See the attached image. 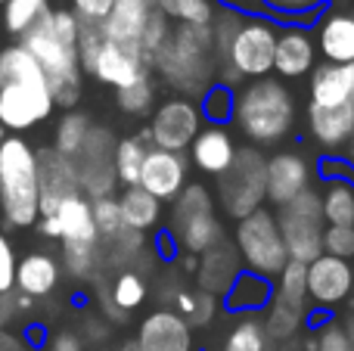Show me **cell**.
I'll return each instance as SVG.
<instances>
[{
	"mask_svg": "<svg viewBox=\"0 0 354 351\" xmlns=\"http://www.w3.org/2000/svg\"><path fill=\"white\" fill-rule=\"evenodd\" d=\"M93 221H97V234H100V246L103 243H112L115 236H122L124 221H122V211H118V199L115 196H106V199H93Z\"/></svg>",
	"mask_w": 354,
	"mask_h": 351,
	"instance_id": "cell-44",
	"label": "cell"
},
{
	"mask_svg": "<svg viewBox=\"0 0 354 351\" xmlns=\"http://www.w3.org/2000/svg\"><path fill=\"white\" fill-rule=\"evenodd\" d=\"M233 99H236V91L227 84H212L205 93H202L196 103H199L202 122L205 124H230L233 122Z\"/></svg>",
	"mask_w": 354,
	"mask_h": 351,
	"instance_id": "cell-39",
	"label": "cell"
},
{
	"mask_svg": "<svg viewBox=\"0 0 354 351\" xmlns=\"http://www.w3.org/2000/svg\"><path fill=\"white\" fill-rule=\"evenodd\" d=\"M189 159L187 153H171V149H149L140 171V187L156 196L162 205H171L189 184Z\"/></svg>",
	"mask_w": 354,
	"mask_h": 351,
	"instance_id": "cell-19",
	"label": "cell"
},
{
	"mask_svg": "<svg viewBox=\"0 0 354 351\" xmlns=\"http://www.w3.org/2000/svg\"><path fill=\"white\" fill-rule=\"evenodd\" d=\"M317 178L324 221L354 227V165L348 159H317Z\"/></svg>",
	"mask_w": 354,
	"mask_h": 351,
	"instance_id": "cell-16",
	"label": "cell"
},
{
	"mask_svg": "<svg viewBox=\"0 0 354 351\" xmlns=\"http://www.w3.org/2000/svg\"><path fill=\"white\" fill-rule=\"evenodd\" d=\"M62 265L47 252H31L16 265V290L25 298H47L59 286Z\"/></svg>",
	"mask_w": 354,
	"mask_h": 351,
	"instance_id": "cell-27",
	"label": "cell"
},
{
	"mask_svg": "<svg viewBox=\"0 0 354 351\" xmlns=\"http://www.w3.org/2000/svg\"><path fill=\"white\" fill-rule=\"evenodd\" d=\"M153 12H156L153 0H115L109 16L100 22V31H103L106 41H115V44H124V47L140 50L143 31H147Z\"/></svg>",
	"mask_w": 354,
	"mask_h": 351,
	"instance_id": "cell-25",
	"label": "cell"
},
{
	"mask_svg": "<svg viewBox=\"0 0 354 351\" xmlns=\"http://www.w3.org/2000/svg\"><path fill=\"white\" fill-rule=\"evenodd\" d=\"M81 68H84V75L97 78L100 84H106V87H115V91L131 87L134 81L153 75L149 59L140 53V50L124 47V44H115V41H106V37L97 44L93 56Z\"/></svg>",
	"mask_w": 354,
	"mask_h": 351,
	"instance_id": "cell-15",
	"label": "cell"
},
{
	"mask_svg": "<svg viewBox=\"0 0 354 351\" xmlns=\"http://www.w3.org/2000/svg\"><path fill=\"white\" fill-rule=\"evenodd\" d=\"M233 246H236L243 271L258 274L264 280H277L280 271L289 265V252L283 243L280 224H277L274 209H258L249 218L233 224Z\"/></svg>",
	"mask_w": 354,
	"mask_h": 351,
	"instance_id": "cell-9",
	"label": "cell"
},
{
	"mask_svg": "<svg viewBox=\"0 0 354 351\" xmlns=\"http://www.w3.org/2000/svg\"><path fill=\"white\" fill-rule=\"evenodd\" d=\"M50 351H84V339L78 333H72V330H62V333L53 336Z\"/></svg>",
	"mask_w": 354,
	"mask_h": 351,
	"instance_id": "cell-48",
	"label": "cell"
},
{
	"mask_svg": "<svg viewBox=\"0 0 354 351\" xmlns=\"http://www.w3.org/2000/svg\"><path fill=\"white\" fill-rule=\"evenodd\" d=\"M3 3H6V0H0V6H3Z\"/></svg>",
	"mask_w": 354,
	"mask_h": 351,
	"instance_id": "cell-55",
	"label": "cell"
},
{
	"mask_svg": "<svg viewBox=\"0 0 354 351\" xmlns=\"http://www.w3.org/2000/svg\"><path fill=\"white\" fill-rule=\"evenodd\" d=\"M37 178H41V218L56 211V205L72 196H81V184L72 159L59 155L53 146L37 153Z\"/></svg>",
	"mask_w": 354,
	"mask_h": 351,
	"instance_id": "cell-23",
	"label": "cell"
},
{
	"mask_svg": "<svg viewBox=\"0 0 354 351\" xmlns=\"http://www.w3.org/2000/svg\"><path fill=\"white\" fill-rule=\"evenodd\" d=\"M274 292L283 296L286 302L308 305V265L289 261V265L280 271V277L274 280Z\"/></svg>",
	"mask_w": 354,
	"mask_h": 351,
	"instance_id": "cell-43",
	"label": "cell"
},
{
	"mask_svg": "<svg viewBox=\"0 0 354 351\" xmlns=\"http://www.w3.org/2000/svg\"><path fill=\"white\" fill-rule=\"evenodd\" d=\"M0 215L16 230L35 227L41 218L37 149L16 134L0 143Z\"/></svg>",
	"mask_w": 354,
	"mask_h": 351,
	"instance_id": "cell-6",
	"label": "cell"
},
{
	"mask_svg": "<svg viewBox=\"0 0 354 351\" xmlns=\"http://www.w3.org/2000/svg\"><path fill=\"white\" fill-rule=\"evenodd\" d=\"M165 234L183 255H202L227 240L212 187L202 180H189L183 187V193L171 202V224Z\"/></svg>",
	"mask_w": 354,
	"mask_h": 351,
	"instance_id": "cell-7",
	"label": "cell"
},
{
	"mask_svg": "<svg viewBox=\"0 0 354 351\" xmlns=\"http://www.w3.org/2000/svg\"><path fill=\"white\" fill-rule=\"evenodd\" d=\"M168 302H171V311H177L193 330L212 327L218 321V314L224 311L218 296H208L202 290H174Z\"/></svg>",
	"mask_w": 354,
	"mask_h": 351,
	"instance_id": "cell-31",
	"label": "cell"
},
{
	"mask_svg": "<svg viewBox=\"0 0 354 351\" xmlns=\"http://www.w3.org/2000/svg\"><path fill=\"white\" fill-rule=\"evenodd\" d=\"M268 333H264L261 314H236L227 327L218 351H270Z\"/></svg>",
	"mask_w": 354,
	"mask_h": 351,
	"instance_id": "cell-33",
	"label": "cell"
},
{
	"mask_svg": "<svg viewBox=\"0 0 354 351\" xmlns=\"http://www.w3.org/2000/svg\"><path fill=\"white\" fill-rule=\"evenodd\" d=\"M236 149H239V143L227 124H202V131L196 134V140L189 143V149H187V159H189L193 171L214 180L230 168Z\"/></svg>",
	"mask_w": 354,
	"mask_h": 351,
	"instance_id": "cell-22",
	"label": "cell"
},
{
	"mask_svg": "<svg viewBox=\"0 0 354 351\" xmlns=\"http://www.w3.org/2000/svg\"><path fill=\"white\" fill-rule=\"evenodd\" d=\"M308 103H314V106L354 103V66L317 62V68L308 78Z\"/></svg>",
	"mask_w": 354,
	"mask_h": 351,
	"instance_id": "cell-26",
	"label": "cell"
},
{
	"mask_svg": "<svg viewBox=\"0 0 354 351\" xmlns=\"http://www.w3.org/2000/svg\"><path fill=\"white\" fill-rule=\"evenodd\" d=\"M0 323H3V296H0Z\"/></svg>",
	"mask_w": 354,
	"mask_h": 351,
	"instance_id": "cell-53",
	"label": "cell"
},
{
	"mask_svg": "<svg viewBox=\"0 0 354 351\" xmlns=\"http://www.w3.org/2000/svg\"><path fill=\"white\" fill-rule=\"evenodd\" d=\"M277 224H280L283 243H286L289 261H301L311 265L314 258L324 255V211H320V196L317 187H311L308 193L295 196L289 205L274 209Z\"/></svg>",
	"mask_w": 354,
	"mask_h": 351,
	"instance_id": "cell-10",
	"label": "cell"
},
{
	"mask_svg": "<svg viewBox=\"0 0 354 351\" xmlns=\"http://www.w3.org/2000/svg\"><path fill=\"white\" fill-rule=\"evenodd\" d=\"M311 317V308L308 305H295L286 302L283 296H270L268 308L261 311V323L264 333H268L270 345H286V342H295L299 333L305 330V321Z\"/></svg>",
	"mask_w": 354,
	"mask_h": 351,
	"instance_id": "cell-28",
	"label": "cell"
},
{
	"mask_svg": "<svg viewBox=\"0 0 354 351\" xmlns=\"http://www.w3.org/2000/svg\"><path fill=\"white\" fill-rule=\"evenodd\" d=\"M91 128H93L91 115H84V112H78V109H68L66 115L59 118V124H56L53 149L59 155H66V159H75V155L81 153V146H84Z\"/></svg>",
	"mask_w": 354,
	"mask_h": 351,
	"instance_id": "cell-36",
	"label": "cell"
},
{
	"mask_svg": "<svg viewBox=\"0 0 354 351\" xmlns=\"http://www.w3.org/2000/svg\"><path fill=\"white\" fill-rule=\"evenodd\" d=\"M140 351H199L196 330L171 308H156L137 323L134 336Z\"/></svg>",
	"mask_w": 354,
	"mask_h": 351,
	"instance_id": "cell-21",
	"label": "cell"
},
{
	"mask_svg": "<svg viewBox=\"0 0 354 351\" xmlns=\"http://www.w3.org/2000/svg\"><path fill=\"white\" fill-rule=\"evenodd\" d=\"M16 252H12V243L0 234V296L16 290Z\"/></svg>",
	"mask_w": 354,
	"mask_h": 351,
	"instance_id": "cell-46",
	"label": "cell"
},
{
	"mask_svg": "<svg viewBox=\"0 0 354 351\" xmlns=\"http://www.w3.org/2000/svg\"><path fill=\"white\" fill-rule=\"evenodd\" d=\"M280 22L270 16H243L218 6L212 19L214 56H218V81L236 91L243 81L274 75V50Z\"/></svg>",
	"mask_w": 354,
	"mask_h": 351,
	"instance_id": "cell-1",
	"label": "cell"
},
{
	"mask_svg": "<svg viewBox=\"0 0 354 351\" xmlns=\"http://www.w3.org/2000/svg\"><path fill=\"white\" fill-rule=\"evenodd\" d=\"M56 103L41 66L22 44L0 50V128L28 131L53 115Z\"/></svg>",
	"mask_w": 354,
	"mask_h": 351,
	"instance_id": "cell-5",
	"label": "cell"
},
{
	"mask_svg": "<svg viewBox=\"0 0 354 351\" xmlns=\"http://www.w3.org/2000/svg\"><path fill=\"white\" fill-rule=\"evenodd\" d=\"M174 25H212L218 3L214 0H153Z\"/></svg>",
	"mask_w": 354,
	"mask_h": 351,
	"instance_id": "cell-38",
	"label": "cell"
},
{
	"mask_svg": "<svg viewBox=\"0 0 354 351\" xmlns=\"http://www.w3.org/2000/svg\"><path fill=\"white\" fill-rule=\"evenodd\" d=\"M106 296H109V302L115 305L122 314H131V311L143 308V302H147V296H149V283L140 271L124 267V271H118L115 277H112Z\"/></svg>",
	"mask_w": 354,
	"mask_h": 351,
	"instance_id": "cell-34",
	"label": "cell"
},
{
	"mask_svg": "<svg viewBox=\"0 0 354 351\" xmlns=\"http://www.w3.org/2000/svg\"><path fill=\"white\" fill-rule=\"evenodd\" d=\"M81 22L72 10H50L19 37L25 50L35 56L44 78L50 84L53 103L62 109H75L84 87V68L78 59Z\"/></svg>",
	"mask_w": 354,
	"mask_h": 351,
	"instance_id": "cell-2",
	"label": "cell"
},
{
	"mask_svg": "<svg viewBox=\"0 0 354 351\" xmlns=\"http://www.w3.org/2000/svg\"><path fill=\"white\" fill-rule=\"evenodd\" d=\"M41 236H53L59 243H100L97 221H93V202L81 193L56 205V211L37 218L35 224Z\"/></svg>",
	"mask_w": 354,
	"mask_h": 351,
	"instance_id": "cell-20",
	"label": "cell"
},
{
	"mask_svg": "<svg viewBox=\"0 0 354 351\" xmlns=\"http://www.w3.org/2000/svg\"><path fill=\"white\" fill-rule=\"evenodd\" d=\"M153 78L171 87L174 97L199 99L218 84V56H214L212 25H174L162 50L149 59Z\"/></svg>",
	"mask_w": 354,
	"mask_h": 351,
	"instance_id": "cell-4",
	"label": "cell"
},
{
	"mask_svg": "<svg viewBox=\"0 0 354 351\" xmlns=\"http://www.w3.org/2000/svg\"><path fill=\"white\" fill-rule=\"evenodd\" d=\"M0 143H3V134H0Z\"/></svg>",
	"mask_w": 354,
	"mask_h": 351,
	"instance_id": "cell-54",
	"label": "cell"
},
{
	"mask_svg": "<svg viewBox=\"0 0 354 351\" xmlns=\"http://www.w3.org/2000/svg\"><path fill=\"white\" fill-rule=\"evenodd\" d=\"M324 255L354 261V227L326 224V227H324Z\"/></svg>",
	"mask_w": 354,
	"mask_h": 351,
	"instance_id": "cell-45",
	"label": "cell"
},
{
	"mask_svg": "<svg viewBox=\"0 0 354 351\" xmlns=\"http://www.w3.org/2000/svg\"><path fill=\"white\" fill-rule=\"evenodd\" d=\"M342 327H345V333H348V339H351V345H354V305L348 308V314H345Z\"/></svg>",
	"mask_w": 354,
	"mask_h": 351,
	"instance_id": "cell-51",
	"label": "cell"
},
{
	"mask_svg": "<svg viewBox=\"0 0 354 351\" xmlns=\"http://www.w3.org/2000/svg\"><path fill=\"white\" fill-rule=\"evenodd\" d=\"M301 351H354L348 333H345L342 321L336 317H324V323L314 327V333L301 342Z\"/></svg>",
	"mask_w": 354,
	"mask_h": 351,
	"instance_id": "cell-42",
	"label": "cell"
},
{
	"mask_svg": "<svg viewBox=\"0 0 354 351\" xmlns=\"http://www.w3.org/2000/svg\"><path fill=\"white\" fill-rule=\"evenodd\" d=\"M233 124L249 146L280 149L299 134V99L292 87L274 75L243 81L233 99Z\"/></svg>",
	"mask_w": 354,
	"mask_h": 351,
	"instance_id": "cell-3",
	"label": "cell"
},
{
	"mask_svg": "<svg viewBox=\"0 0 354 351\" xmlns=\"http://www.w3.org/2000/svg\"><path fill=\"white\" fill-rule=\"evenodd\" d=\"M115 134H112L106 124H93L91 134H87L84 146L81 153L72 159L75 174H78V184L81 193L87 199H106V196H115Z\"/></svg>",
	"mask_w": 354,
	"mask_h": 351,
	"instance_id": "cell-11",
	"label": "cell"
},
{
	"mask_svg": "<svg viewBox=\"0 0 354 351\" xmlns=\"http://www.w3.org/2000/svg\"><path fill=\"white\" fill-rule=\"evenodd\" d=\"M317 187V159L308 155L301 146H286L274 149L268 155V205L270 209H283L295 196L308 193Z\"/></svg>",
	"mask_w": 354,
	"mask_h": 351,
	"instance_id": "cell-12",
	"label": "cell"
},
{
	"mask_svg": "<svg viewBox=\"0 0 354 351\" xmlns=\"http://www.w3.org/2000/svg\"><path fill=\"white\" fill-rule=\"evenodd\" d=\"M103 265V246L100 243H62V267L72 280L97 277Z\"/></svg>",
	"mask_w": 354,
	"mask_h": 351,
	"instance_id": "cell-37",
	"label": "cell"
},
{
	"mask_svg": "<svg viewBox=\"0 0 354 351\" xmlns=\"http://www.w3.org/2000/svg\"><path fill=\"white\" fill-rule=\"evenodd\" d=\"M44 12H50V0H6L3 3V25L10 35L22 37Z\"/></svg>",
	"mask_w": 354,
	"mask_h": 351,
	"instance_id": "cell-41",
	"label": "cell"
},
{
	"mask_svg": "<svg viewBox=\"0 0 354 351\" xmlns=\"http://www.w3.org/2000/svg\"><path fill=\"white\" fill-rule=\"evenodd\" d=\"M115 351H140V348H137V342L131 339V342H124V345H122V348H115Z\"/></svg>",
	"mask_w": 354,
	"mask_h": 351,
	"instance_id": "cell-52",
	"label": "cell"
},
{
	"mask_svg": "<svg viewBox=\"0 0 354 351\" xmlns=\"http://www.w3.org/2000/svg\"><path fill=\"white\" fill-rule=\"evenodd\" d=\"M202 112L196 99L187 97H168L159 99L147 124V137L156 149H171V153H187L189 143L202 131Z\"/></svg>",
	"mask_w": 354,
	"mask_h": 351,
	"instance_id": "cell-13",
	"label": "cell"
},
{
	"mask_svg": "<svg viewBox=\"0 0 354 351\" xmlns=\"http://www.w3.org/2000/svg\"><path fill=\"white\" fill-rule=\"evenodd\" d=\"M115 0H72V12L78 16V22L84 25H100L109 16Z\"/></svg>",
	"mask_w": 354,
	"mask_h": 351,
	"instance_id": "cell-47",
	"label": "cell"
},
{
	"mask_svg": "<svg viewBox=\"0 0 354 351\" xmlns=\"http://www.w3.org/2000/svg\"><path fill=\"white\" fill-rule=\"evenodd\" d=\"M0 351H28V345H25V342H19L16 336L0 333Z\"/></svg>",
	"mask_w": 354,
	"mask_h": 351,
	"instance_id": "cell-50",
	"label": "cell"
},
{
	"mask_svg": "<svg viewBox=\"0 0 354 351\" xmlns=\"http://www.w3.org/2000/svg\"><path fill=\"white\" fill-rule=\"evenodd\" d=\"M214 202L233 224L268 205V155L264 149L239 143L230 168L214 178Z\"/></svg>",
	"mask_w": 354,
	"mask_h": 351,
	"instance_id": "cell-8",
	"label": "cell"
},
{
	"mask_svg": "<svg viewBox=\"0 0 354 351\" xmlns=\"http://www.w3.org/2000/svg\"><path fill=\"white\" fill-rule=\"evenodd\" d=\"M354 296V261L320 255L308 265V308L311 317H333Z\"/></svg>",
	"mask_w": 354,
	"mask_h": 351,
	"instance_id": "cell-14",
	"label": "cell"
},
{
	"mask_svg": "<svg viewBox=\"0 0 354 351\" xmlns=\"http://www.w3.org/2000/svg\"><path fill=\"white\" fill-rule=\"evenodd\" d=\"M149 149H153V143H149V137H147V128L137 131V134L122 137V140L115 143V178H118V184L122 187L140 184V171H143V162H147Z\"/></svg>",
	"mask_w": 354,
	"mask_h": 351,
	"instance_id": "cell-32",
	"label": "cell"
},
{
	"mask_svg": "<svg viewBox=\"0 0 354 351\" xmlns=\"http://www.w3.org/2000/svg\"><path fill=\"white\" fill-rule=\"evenodd\" d=\"M317 44H314V31L308 22H283L280 35H277L274 50V78L280 81H301L311 78L317 68Z\"/></svg>",
	"mask_w": 354,
	"mask_h": 351,
	"instance_id": "cell-17",
	"label": "cell"
},
{
	"mask_svg": "<svg viewBox=\"0 0 354 351\" xmlns=\"http://www.w3.org/2000/svg\"><path fill=\"white\" fill-rule=\"evenodd\" d=\"M218 6L224 10H233V12H243V16H264V6L261 0H214Z\"/></svg>",
	"mask_w": 354,
	"mask_h": 351,
	"instance_id": "cell-49",
	"label": "cell"
},
{
	"mask_svg": "<svg viewBox=\"0 0 354 351\" xmlns=\"http://www.w3.org/2000/svg\"><path fill=\"white\" fill-rule=\"evenodd\" d=\"M311 31H314V44H317L320 62L354 66V10L326 3L324 10L314 16Z\"/></svg>",
	"mask_w": 354,
	"mask_h": 351,
	"instance_id": "cell-18",
	"label": "cell"
},
{
	"mask_svg": "<svg viewBox=\"0 0 354 351\" xmlns=\"http://www.w3.org/2000/svg\"><path fill=\"white\" fill-rule=\"evenodd\" d=\"M239 274H243V265H239L236 246H233V240H224L221 246H214V249H208V252L199 255L193 277H196V290L224 298V292L230 290L233 280H236Z\"/></svg>",
	"mask_w": 354,
	"mask_h": 351,
	"instance_id": "cell-24",
	"label": "cell"
},
{
	"mask_svg": "<svg viewBox=\"0 0 354 351\" xmlns=\"http://www.w3.org/2000/svg\"><path fill=\"white\" fill-rule=\"evenodd\" d=\"M330 3V0H261L264 6V16H270L274 22H314V16H317L324 6Z\"/></svg>",
	"mask_w": 354,
	"mask_h": 351,
	"instance_id": "cell-40",
	"label": "cell"
},
{
	"mask_svg": "<svg viewBox=\"0 0 354 351\" xmlns=\"http://www.w3.org/2000/svg\"><path fill=\"white\" fill-rule=\"evenodd\" d=\"M115 199H118V211H122L124 227L134 230V234H149V230H156L162 224L165 205H162L156 196H149L140 184L124 187Z\"/></svg>",
	"mask_w": 354,
	"mask_h": 351,
	"instance_id": "cell-30",
	"label": "cell"
},
{
	"mask_svg": "<svg viewBox=\"0 0 354 351\" xmlns=\"http://www.w3.org/2000/svg\"><path fill=\"white\" fill-rule=\"evenodd\" d=\"M115 106L124 115H134V118L153 115V109L159 106V81L153 75H147V78L134 81L131 87L115 91Z\"/></svg>",
	"mask_w": 354,
	"mask_h": 351,
	"instance_id": "cell-35",
	"label": "cell"
},
{
	"mask_svg": "<svg viewBox=\"0 0 354 351\" xmlns=\"http://www.w3.org/2000/svg\"><path fill=\"white\" fill-rule=\"evenodd\" d=\"M270 296H274V280H264V277H258V274L243 271L236 280H233L230 290L224 292L221 308L233 317L236 314H261V311L268 308Z\"/></svg>",
	"mask_w": 354,
	"mask_h": 351,
	"instance_id": "cell-29",
	"label": "cell"
}]
</instances>
